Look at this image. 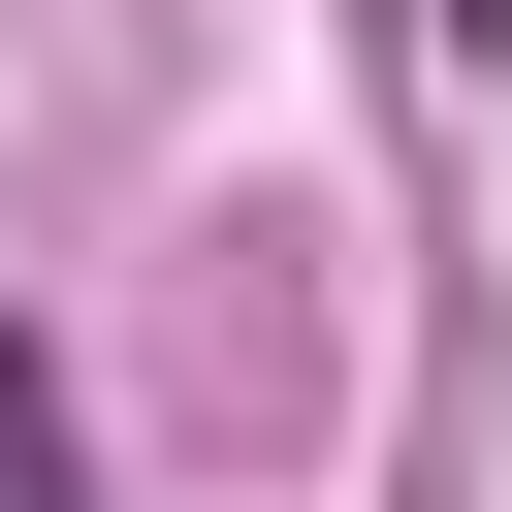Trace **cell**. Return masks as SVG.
<instances>
[{"label":"cell","instance_id":"cell-1","mask_svg":"<svg viewBox=\"0 0 512 512\" xmlns=\"http://www.w3.org/2000/svg\"><path fill=\"white\" fill-rule=\"evenodd\" d=\"M0 512H96V480H64V352H32V320H0Z\"/></svg>","mask_w":512,"mask_h":512},{"label":"cell","instance_id":"cell-2","mask_svg":"<svg viewBox=\"0 0 512 512\" xmlns=\"http://www.w3.org/2000/svg\"><path fill=\"white\" fill-rule=\"evenodd\" d=\"M448 32H512V0H448Z\"/></svg>","mask_w":512,"mask_h":512}]
</instances>
